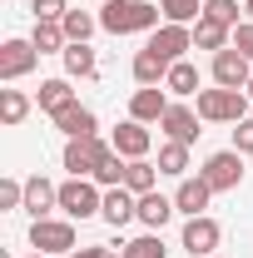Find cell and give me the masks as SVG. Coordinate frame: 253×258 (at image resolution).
Here are the masks:
<instances>
[{
  "instance_id": "obj_1",
  "label": "cell",
  "mask_w": 253,
  "mask_h": 258,
  "mask_svg": "<svg viewBox=\"0 0 253 258\" xmlns=\"http://www.w3.org/2000/svg\"><path fill=\"white\" fill-rule=\"evenodd\" d=\"M159 5L149 0H109V5H99V25L109 35H134V30H159Z\"/></svg>"
},
{
  "instance_id": "obj_2",
  "label": "cell",
  "mask_w": 253,
  "mask_h": 258,
  "mask_svg": "<svg viewBox=\"0 0 253 258\" xmlns=\"http://www.w3.org/2000/svg\"><path fill=\"white\" fill-rule=\"evenodd\" d=\"M199 119H209V124H238V119H248V95L243 90H199Z\"/></svg>"
},
{
  "instance_id": "obj_3",
  "label": "cell",
  "mask_w": 253,
  "mask_h": 258,
  "mask_svg": "<svg viewBox=\"0 0 253 258\" xmlns=\"http://www.w3.org/2000/svg\"><path fill=\"white\" fill-rule=\"evenodd\" d=\"M30 248L35 253H75V224L70 219H35Z\"/></svg>"
},
{
  "instance_id": "obj_4",
  "label": "cell",
  "mask_w": 253,
  "mask_h": 258,
  "mask_svg": "<svg viewBox=\"0 0 253 258\" xmlns=\"http://www.w3.org/2000/svg\"><path fill=\"white\" fill-rule=\"evenodd\" d=\"M114 144H104L99 134H85V139H70L65 144V169H70V179H85V174H95L99 159L109 154Z\"/></svg>"
},
{
  "instance_id": "obj_5",
  "label": "cell",
  "mask_w": 253,
  "mask_h": 258,
  "mask_svg": "<svg viewBox=\"0 0 253 258\" xmlns=\"http://www.w3.org/2000/svg\"><path fill=\"white\" fill-rule=\"evenodd\" d=\"M204 179H209V189L214 194H228L243 184V154L238 149H219V154H209L204 159Z\"/></svg>"
},
{
  "instance_id": "obj_6",
  "label": "cell",
  "mask_w": 253,
  "mask_h": 258,
  "mask_svg": "<svg viewBox=\"0 0 253 258\" xmlns=\"http://www.w3.org/2000/svg\"><path fill=\"white\" fill-rule=\"evenodd\" d=\"M60 209L70 219H95L99 209H104V194L90 179H70V184H60Z\"/></svg>"
},
{
  "instance_id": "obj_7",
  "label": "cell",
  "mask_w": 253,
  "mask_h": 258,
  "mask_svg": "<svg viewBox=\"0 0 253 258\" xmlns=\"http://www.w3.org/2000/svg\"><path fill=\"white\" fill-rule=\"evenodd\" d=\"M248 80H253V60L243 55V50H219L214 55V85H223V90H248Z\"/></svg>"
},
{
  "instance_id": "obj_8",
  "label": "cell",
  "mask_w": 253,
  "mask_h": 258,
  "mask_svg": "<svg viewBox=\"0 0 253 258\" xmlns=\"http://www.w3.org/2000/svg\"><path fill=\"white\" fill-rule=\"evenodd\" d=\"M35 60H40V50H35L30 40H5L0 45V80L10 85V80H25L35 70Z\"/></svg>"
},
{
  "instance_id": "obj_9",
  "label": "cell",
  "mask_w": 253,
  "mask_h": 258,
  "mask_svg": "<svg viewBox=\"0 0 253 258\" xmlns=\"http://www.w3.org/2000/svg\"><path fill=\"white\" fill-rule=\"evenodd\" d=\"M219 238H223V228L214 224L209 214H199V219H189V224H184V238H179V243H184V253L209 258L214 248H219Z\"/></svg>"
},
{
  "instance_id": "obj_10",
  "label": "cell",
  "mask_w": 253,
  "mask_h": 258,
  "mask_svg": "<svg viewBox=\"0 0 253 258\" xmlns=\"http://www.w3.org/2000/svg\"><path fill=\"white\" fill-rule=\"evenodd\" d=\"M189 45H194V25H169V20H164V25L149 35V50H159L169 64L184 60V50H189Z\"/></svg>"
},
{
  "instance_id": "obj_11",
  "label": "cell",
  "mask_w": 253,
  "mask_h": 258,
  "mask_svg": "<svg viewBox=\"0 0 253 258\" xmlns=\"http://www.w3.org/2000/svg\"><path fill=\"white\" fill-rule=\"evenodd\" d=\"M109 144H114V154H119V159H144V154H149V144H154V134L139 124V119H124V124L114 129V139H109Z\"/></svg>"
},
{
  "instance_id": "obj_12",
  "label": "cell",
  "mask_w": 253,
  "mask_h": 258,
  "mask_svg": "<svg viewBox=\"0 0 253 258\" xmlns=\"http://www.w3.org/2000/svg\"><path fill=\"white\" fill-rule=\"evenodd\" d=\"M164 109H169V95L159 85H144V90H134V99H129V119H139V124H159Z\"/></svg>"
},
{
  "instance_id": "obj_13",
  "label": "cell",
  "mask_w": 253,
  "mask_h": 258,
  "mask_svg": "<svg viewBox=\"0 0 253 258\" xmlns=\"http://www.w3.org/2000/svg\"><path fill=\"white\" fill-rule=\"evenodd\" d=\"M159 129H164L169 139H179V144H194V139H199V109H189V104H169L164 119H159Z\"/></svg>"
},
{
  "instance_id": "obj_14",
  "label": "cell",
  "mask_w": 253,
  "mask_h": 258,
  "mask_svg": "<svg viewBox=\"0 0 253 258\" xmlns=\"http://www.w3.org/2000/svg\"><path fill=\"white\" fill-rule=\"evenodd\" d=\"M99 219H104V224H114V228H124L129 219H139V194H129L124 184H119V189H109V194H104Z\"/></svg>"
},
{
  "instance_id": "obj_15",
  "label": "cell",
  "mask_w": 253,
  "mask_h": 258,
  "mask_svg": "<svg viewBox=\"0 0 253 258\" xmlns=\"http://www.w3.org/2000/svg\"><path fill=\"white\" fill-rule=\"evenodd\" d=\"M209 199H214V189H209V179H204V174H199V179H179L174 209H179V214H189V219H199V214L209 209Z\"/></svg>"
},
{
  "instance_id": "obj_16",
  "label": "cell",
  "mask_w": 253,
  "mask_h": 258,
  "mask_svg": "<svg viewBox=\"0 0 253 258\" xmlns=\"http://www.w3.org/2000/svg\"><path fill=\"white\" fill-rule=\"evenodd\" d=\"M55 129H65L70 139H85V134H95V109H85L80 99H70L60 114H55Z\"/></svg>"
},
{
  "instance_id": "obj_17",
  "label": "cell",
  "mask_w": 253,
  "mask_h": 258,
  "mask_svg": "<svg viewBox=\"0 0 253 258\" xmlns=\"http://www.w3.org/2000/svg\"><path fill=\"white\" fill-rule=\"evenodd\" d=\"M174 214H179V209H174V199H164V194H139V224L149 228V233H159Z\"/></svg>"
},
{
  "instance_id": "obj_18",
  "label": "cell",
  "mask_w": 253,
  "mask_h": 258,
  "mask_svg": "<svg viewBox=\"0 0 253 258\" xmlns=\"http://www.w3.org/2000/svg\"><path fill=\"white\" fill-rule=\"evenodd\" d=\"M25 209H30L35 219H45L50 209H60V189H55L50 179H40V174L25 179Z\"/></svg>"
},
{
  "instance_id": "obj_19",
  "label": "cell",
  "mask_w": 253,
  "mask_h": 258,
  "mask_svg": "<svg viewBox=\"0 0 253 258\" xmlns=\"http://www.w3.org/2000/svg\"><path fill=\"white\" fill-rule=\"evenodd\" d=\"M194 45H199V50H214V55H219V50H228V45H233V30L204 15V20H194Z\"/></svg>"
},
{
  "instance_id": "obj_20",
  "label": "cell",
  "mask_w": 253,
  "mask_h": 258,
  "mask_svg": "<svg viewBox=\"0 0 253 258\" xmlns=\"http://www.w3.org/2000/svg\"><path fill=\"white\" fill-rule=\"evenodd\" d=\"M134 80H139V85H164V80H169V60L144 45V50L134 55Z\"/></svg>"
},
{
  "instance_id": "obj_21",
  "label": "cell",
  "mask_w": 253,
  "mask_h": 258,
  "mask_svg": "<svg viewBox=\"0 0 253 258\" xmlns=\"http://www.w3.org/2000/svg\"><path fill=\"white\" fill-rule=\"evenodd\" d=\"M30 45L40 50V55H65V25L60 20H35V30H30Z\"/></svg>"
},
{
  "instance_id": "obj_22",
  "label": "cell",
  "mask_w": 253,
  "mask_h": 258,
  "mask_svg": "<svg viewBox=\"0 0 253 258\" xmlns=\"http://www.w3.org/2000/svg\"><path fill=\"white\" fill-rule=\"evenodd\" d=\"M154 184H159V164H149V159L124 164V189L129 194H154Z\"/></svg>"
},
{
  "instance_id": "obj_23",
  "label": "cell",
  "mask_w": 253,
  "mask_h": 258,
  "mask_svg": "<svg viewBox=\"0 0 253 258\" xmlns=\"http://www.w3.org/2000/svg\"><path fill=\"white\" fill-rule=\"evenodd\" d=\"M75 99V90H70V80H45L40 90H35V104L45 109V114H60L65 104Z\"/></svg>"
},
{
  "instance_id": "obj_24",
  "label": "cell",
  "mask_w": 253,
  "mask_h": 258,
  "mask_svg": "<svg viewBox=\"0 0 253 258\" xmlns=\"http://www.w3.org/2000/svg\"><path fill=\"white\" fill-rule=\"evenodd\" d=\"M164 90H169V95H179V99H189V95H199V70H194L189 60H179V64H169V80H164Z\"/></svg>"
},
{
  "instance_id": "obj_25",
  "label": "cell",
  "mask_w": 253,
  "mask_h": 258,
  "mask_svg": "<svg viewBox=\"0 0 253 258\" xmlns=\"http://www.w3.org/2000/svg\"><path fill=\"white\" fill-rule=\"evenodd\" d=\"M65 40H70V45H90V35H95V15H90V10H65Z\"/></svg>"
},
{
  "instance_id": "obj_26",
  "label": "cell",
  "mask_w": 253,
  "mask_h": 258,
  "mask_svg": "<svg viewBox=\"0 0 253 258\" xmlns=\"http://www.w3.org/2000/svg\"><path fill=\"white\" fill-rule=\"evenodd\" d=\"M159 174H174V179H184V174H189V144L169 139V144L159 149Z\"/></svg>"
},
{
  "instance_id": "obj_27",
  "label": "cell",
  "mask_w": 253,
  "mask_h": 258,
  "mask_svg": "<svg viewBox=\"0 0 253 258\" xmlns=\"http://www.w3.org/2000/svg\"><path fill=\"white\" fill-rule=\"evenodd\" d=\"M159 10H164L169 25H194V20H204V5H199V0H159Z\"/></svg>"
},
{
  "instance_id": "obj_28",
  "label": "cell",
  "mask_w": 253,
  "mask_h": 258,
  "mask_svg": "<svg viewBox=\"0 0 253 258\" xmlns=\"http://www.w3.org/2000/svg\"><path fill=\"white\" fill-rule=\"evenodd\" d=\"M65 75H70V80L95 75V50H90V45H65Z\"/></svg>"
},
{
  "instance_id": "obj_29",
  "label": "cell",
  "mask_w": 253,
  "mask_h": 258,
  "mask_svg": "<svg viewBox=\"0 0 253 258\" xmlns=\"http://www.w3.org/2000/svg\"><path fill=\"white\" fill-rule=\"evenodd\" d=\"M30 114V95H20V90H0V124H20Z\"/></svg>"
},
{
  "instance_id": "obj_30",
  "label": "cell",
  "mask_w": 253,
  "mask_h": 258,
  "mask_svg": "<svg viewBox=\"0 0 253 258\" xmlns=\"http://www.w3.org/2000/svg\"><path fill=\"white\" fill-rule=\"evenodd\" d=\"M124 164H129V159H119V154L109 149V154L99 159V169L90 174V179H95V184H104V189H119V184H124Z\"/></svg>"
},
{
  "instance_id": "obj_31",
  "label": "cell",
  "mask_w": 253,
  "mask_h": 258,
  "mask_svg": "<svg viewBox=\"0 0 253 258\" xmlns=\"http://www.w3.org/2000/svg\"><path fill=\"white\" fill-rule=\"evenodd\" d=\"M169 248H164V238L159 233H144V238H134V243H124V253L119 258H164Z\"/></svg>"
},
{
  "instance_id": "obj_32",
  "label": "cell",
  "mask_w": 253,
  "mask_h": 258,
  "mask_svg": "<svg viewBox=\"0 0 253 258\" xmlns=\"http://www.w3.org/2000/svg\"><path fill=\"white\" fill-rule=\"evenodd\" d=\"M204 15L233 30V25H238V0H204Z\"/></svg>"
},
{
  "instance_id": "obj_33",
  "label": "cell",
  "mask_w": 253,
  "mask_h": 258,
  "mask_svg": "<svg viewBox=\"0 0 253 258\" xmlns=\"http://www.w3.org/2000/svg\"><path fill=\"white\" fill-rule=\"evenodd\" d=\"M0 209H25V184L20 179H0Z\"/></svg>"
},
{
  "instance_id": "obj_34",
  "label": "cell",
  "mask_w": 253,
  "mask_h": 258,
  "mask_svg": "<svg viewBox=\"0 0 253 258\" xmlns=\"http://www.w3.org/2000/svg\"><path fill=\"white\" fill-rule=\"evenodd\" d=\"M30 10H35V20H65V0H30Z\"/></svg>"
},
{
  "instance_id": "obj_35",
  "label": "cell",
  "mask_w": 253,
  "mask_h": 258,
  "mask_svg": "<svg viewBox=\"0 0 253 258\" xmlns=\"http://www.w3.org/2000/svg\"><path fill=\"white\" fill-rule=\"evenodd\" d=\"M233 149L238 154H253V119H238L233 124Z\"/></svg>"
},
{
  "instance_id": "obj_36",
  "label": "cell",
  "mask_w": 253,
  "mask_h": 258,
  "mask_svg": "<svg viewBox=\"0 0 253 258\" xmlns=\"http://www.w3.org/2000/svg\"><path fill=\"white\" fill-rule=\"evenodd\" d=\"M233 50H243L253 60V20H238V25H233Z\"/></svg>"
},
{
  "instance_id": "obj_37",
  "label": "cell",
  "mask_w": 253,
  "mask_h": 258,
  "mask_svg": "<svg viewBox=\"0 0 253 258\" xmlns=\"http://www.w3.org/2000/svg\"><path fill=\"white\" fill-rule=\"evenodd\" d=\"M70 258H119V253H114L109 243H90V248H75Z\"/></svg>"
},
{
  "instance_id": "obj_38",
  "label": "cell",
  "mask_w": 253,
  "mask_h": 258,
  "mask_svg": "<svg viewBox=\"0 0 253 258\" xmlns=\"http://www.w3.org/2000/svg\"><path fill=\"white\" fill-rule=\"evenodd\" d=\"M243 15H248V20H253V0H243Z\"/></svg>"
},
{
  "instance_id": "obj_39",
  "label": "cell",
  "mask_w": 253,
  "mask_h": 258,
  "mask_svg": "<svg viewBox=\"0 0 253 258\" xmlns=\"http://www.w3.org/2000/svg\"><path fill=\"white\" fill-rule=\"evenodd\" d=\"M243 95H248V99H253V80H248V90H243Z\"/></svg>"
},
{
  "instance_id": "obj_40",
  "label": "cell",
  "mask_w": 253,
  "mask_h": 258,
  "mask_svg": "<svg viewBox=\"0 0 253 258\" xmlns=\"http://www.w3.org/2000/svg\"><path fill=\"white\" fill-rule=\"evenodd\" d=\"M95 5H109V0H95Z\"/></svg>"
},
{
  "instance_id": "obj_41",
  "label": "cell",
  "mask_w": 253,
  "mask_h": 258,
  "mask_svg": "<svg viewBox=\"0 0 253 258\" xmlns=\"http://www.w3.org/2000/svg\"><path fill=\"white\" fill-rule=\"evenodd\" d=\"M30 258H45V253H30Z\"/></svg>"
}]
</instances>
